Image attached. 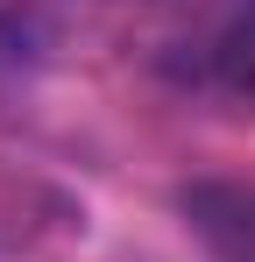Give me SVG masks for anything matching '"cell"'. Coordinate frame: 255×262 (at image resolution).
I'll return each mask as SVG.
<instances>
[{
  "instance_id": "2",
  "label": "cell",
  "mask_w": 255,
  "mask_h": 262,
  "mask_svg": "<svg viewBox=\"0 0 255 262\" xmlns=\"http://www.w3.org/2000/svg\"><path fill=\"white\" fill-rule=\"evenodd\" d=\"M0 57H7V29H0Z\"/></svg>"
},
{
  "instance_id": "1",
  "label": "cell",
  "mask_w": 255,
  "mask_h": 262,
  "mask_svg": "<svg viewBox=\"0 0 255 262\" xmlns=\"http://www.w3.org/2000/svg\"><path fill=\"white\" fill-rule=\"evenodd\" d=\"M184 220L220 262H255V191L248 184H192Z\"/></svg>"
}]
</instances>
